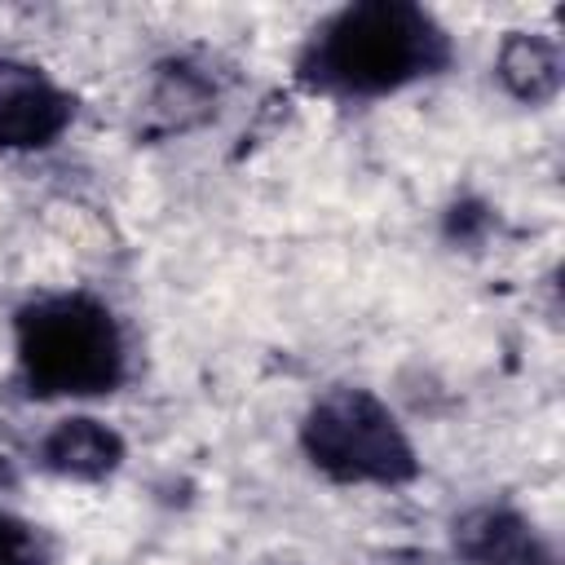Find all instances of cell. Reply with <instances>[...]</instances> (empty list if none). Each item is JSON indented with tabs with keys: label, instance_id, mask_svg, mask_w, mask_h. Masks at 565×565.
Returning a JSON list of instances; mask_svg holds the SVG:
<instances>
[{
	"label": "cell",
	"instance_id": "cell-1",
	"mask_svg": "<svg viewBox=\"0 0 565 565\" xmlns=\"http://www.w3.org/2000/svg\"><path fill=\"white\" fill-rule=\"evenodd\" d=\"M446 53V31L419 4L366 0L340 9L313 31L300 75L322 93L380 97L441 71Z\"/></svg>",
	"mask_w": 565,
	"mask_h": 565
},
{
	"label": "cell",
	"instance_id": "cell-2",
	"mask_svg": "<svg viewBox=\"0 0 565 565\" xmlns=\"http://www.w3.org/2000/svg\"><path fill=\"white\" fill-rule=\"evenodd\" d=\"M18 366L40 397L110 393L124 380L119 322L93 296H40L18 313Z\"/></svg>",
	"mask_w": 565,
	"mask_h": 565
},
{
	"label": "cell",
	"instance_id": "cell-3",
	"mask_svg": "<svg viewBox=\"0 0 565 565\" xmlns=\"http://www.w3.org/2000/svg\"><path fill=\"white\" fill-rule=\"evenodd\" d=\"M300 446L318 472L344 486H402L419 472L397 415L366 388L322 393L305 411Z\"/></svg>",
	"mask_w": 565,
	"mask_h": 565
},
{
	"label": "cell",
	"instance_id": "cell-4",
	"mask_svg": "<svg viewBox=\"0 0 565 565\" xmlns=\"http://www.w3.org/2000/svg\"><path fill=\"white\" fill-rule=\"evenodd\" d=\"M71 124V97L26 62H0V150H44Z\"/></svg>",
	"mask_w": 565,
	"mask_h": 565
},
{
	"label": "cell",
	"instance_id": "cell-5",
	"mask_svg": "<svg viewBox=\"0 0 565 565\" xmlns=\"http://www.w3.org/2000/svg\"><path fill=\"white\" fill-rule=\"evenodd\" d=\"M119 459H124L119 433L88 415H71V419L53 424V433L40 441V463L49 472L75 477V481H97V477L115 472Z\"/></svg>",
	"mask_w": 565,
	"mask_h": 565
},
{
	"label": "cell",
	"instance_id": "cell-6",
	"mask_svg": "<svg viewBox=\"0 0 565 565\" xmlns=\"http://www.w3.org/2000/svg\"><path fill=\"white\" fill-rule=\"evenodd\" d=\"M459 543L477 565H547L543 543L512 512H494V508L472 512L459 530Z\"/></svg>",
	"mask_w": 565,
	"mask_h": 565
},
{
	"label": "cell",
	"instance_id": "cell-7",
	"mask_svg": "<svg viewBox=\"0 0 565 565\" xmlns=\"http://www.w3.org/2000/svg\"><path fill=\"white\" fill-rule=\"evenodd\" d=\"M499 75L503 84L525 97V102H543L556 93V79H561V62H556V49L539 35H512L499 53Z\"/></svg>",
	"mask_w": 565,
	"mask_h": 565
},
{
	"label": "cell",
	"instance_id": "cell-8",
	"mask_svg": "<svg viewBox=\"0 0 565 565\" xmlns=\"http://www.w3.org/2000/svg\"><path fill=\"white\" fill-rule=\"evenodd\" d=\"M0 565H44V543L35 525L13 512H0Z\"/></svg>",
	"mask_w": 565,
	"mask_h": 565
}]
</instances>
